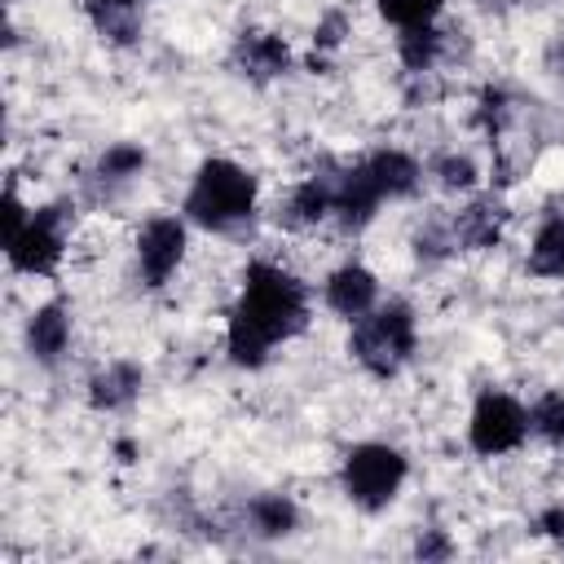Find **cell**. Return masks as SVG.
Segmentation results:
<instances>
[{
	"label": "cell",
	"mask_w": 564,
	"mask_h": 564,
	"mask_svg": "<svg viewBox=\"0 0 564 564\" xmlns=\"http://www.w3.org/2000/svg\"><path fill=\"white\" fill-rule=\"evenodd\" d=\"M304 322H308L304 286L278 264H251L242 282V300L229 317V361L247 370L264 366L269 348L278 339L300 335Z\"/></svg>",
	"instance_id": "6da1fadb"
},
{
	"label": "cell",
	"mask_w": 564,
	"mask_h": 564,
	"mask_svg": "<svg viewBox=\"0 0 564 564\" xmlns=\"http://www.w3.org/2000/svg\"><path fill=\"white\" fill-rule=\"evenodd\" d=\"M251 207H256V176L229 159H207L185 194V212L203 229H234L238 220L251 216Z\"/></svg>",
	"instance_id": "7a4b0ae2"
},
{
	"label": "cell",
	"mask_w": 564,
	"mask_h": 564,
	"mask_svg": "<svg viewBox=\"0 0 564 564\" xmlns=\"http://www.w3.org/2000/svg\"><path fill=\"white\" fill-rule=\"evenodd\" d=\"M348 348L370 375H379V379L397 375L414 352V317H410V308L405 304H388V308L361 313L357 326H352Z\"/></svg>",
	"instance_id": "3957f363"
},
{
	"label": "cell",
	"mask_w": 564,
	"mask_h": 564,
	"mask_svg": "<svg viewBox=\"0 0 564 564\" xmlns=\"http://www.w3.org/2000/svg\"><path fill=\"white\" fill-rule=\"evenodd\" d=\"M401 480H405V458L392 445L366 441V445H352L344 458V494L366 511L388 507L397 498Z\"/></svg>",
	"instance_id": "277c9868"
},
{
	"label": "cell",
	"mask_w": 564,
	"mask_h": 564,
	"mask_svg": "<svg viewBox=\"0 0 564 564\" xmlns=\"http://www.w3.org/2000/svg\"><path fill=\"white\" fill-rule=\"evenodd\" d=\"M529 432V414L516 397L507 392H485L471 410V423H467V436H471V449L476 454H511Z\"/></svg>",
	"instance_id": "5b68a950"
},
{
	"label": "cell",
	"mask_w": 564,
	"mask_h": 564,
	"mask_svg": "<svg viewBox=\"0 0 564 564\" xmlns=\"http://www.w3.org/2000/svg\"><path fill=\"white\" fill-rule=\"evenodd\" d=\"M62 216L66 207H44L26 220V229L4 247L9 251V264L22 269V273H53L62 251H66V238H62Z\"/></svg>",
	"instance_id": "8992f818"
},
{
	"label": "cell",
	"mask_w": 564,
	"mask_h": 564,
	"mask_svg": "<svg viewBox=\"0 0 564 564\" xmlns=\"http://www.w3.org/2000/svg\"><path fill=\"white\" fill-rule=\"evenodd\" d=\"M181 256H185V225H181L176 216H154V220H145L141 238H137V260H141L145 282H150V286H163V282L176 273Z\"/></svg>",
	"instance_id": "52a82bcc"
},
{
	"label": "cell",
	"mask_w": 564,
	"mask_h": 564,
	"mask_svg": "<svg viewBox=\"0 0 564 564\" xmlns=\"http://www.w3.org/2000/svg\"><path fill=\"white\" fill-rule=\"evenodd\" d=\"M379 203H383V194H379V185L370 181L366 163H361V167H348V172H339V176H330V212H339V220H344L348 229H361V225L375 216Z\"/></svg>",
	"instance_id": "ba28073f"
},
{
	"label": "cell",
	"mask_w": 564,
	"mask_h": 564,
	"mask_svg": "<svg viewBox=\"0 0 564 564\" xmlns=\"http://www.w3.org/2000/svg\"><path fill=\"white\" fill-rule=\"evenodd\" d=\"M375 295H379V282H375V273L370 269H361V264H344V269H335L330 278H326V304L339 313V317H361V313H370L375 308Z\"/></svg>",
	"instance_id": "9c48e42d"
},
{
	"label": "cell",
	"mask_w": 564,
	"mask_h": 564,
	"mask_svg": "<svg viewBox=\"0 0 564 564\" xmlns=\"http://www.w3.org/2000/svg\"><path fill=\"white\" fill-rule=\"evenodd\" d=\"M66 344H70V313H66V304H44V308H35V313H31V326H26V348H31V357L44 361V366H53V361L66 352Z\"/></svg>",
	"instance_id": "30bf717a"
},
{
	"label": "cell",
	"mask_w": 564,
	"mask_h": 564,
	"mask_svg": "<svg viewBox=\"0 0 564 564\" xmlns=\"http://www.w3.org/2000/svg\"><path fill=\"white\" fill-rule=\"evenodd\" d=\"M366 172H370V181L379 185L383 198H405V194H414V185H419V163H414L410 154H401V150H379V154H370V159H366Z\"/></svg>",
	"instance_id": "8fae6325"
},
{
	"label": "cell",
	"mask_w": 564,
	"mask_h": 564,
	"mask_svg": "<svg viewBox=\"0 0 564 564\" xmlns=\"http://www.w3.org/2000/svg\"><path fill=\"white\" fill-rule=\"evenodd\" d=\"M238 66H242L247 75H256V79H273V75H282V70L291 66V48H286L278 35L251 31V35L238 40Z\"/></svg>",
	"instance_id": "7c38bea8"
},
{
	"label": "cell",
	"mask_w": 564,
	"mask_h": 564,
	"mask_svg": "<svg viewBox=\"0 0 564 564\" xmlns=\"http://www.w3.org/2000/svg\"><path fill=\"white\" fill-rule=\"evenodd\" d=\"M137 392H141V370L132 361H115L101 375H93V383H88V401L97 410H123Z\"/></svg>",
	"instance_id": "4fadbf2b"
},
{
	"label": "cell",
	"mask_w": 564,
	"mask_h": 564,
	"mask_svg": "<svg viewBox=\"0 0 564 564\" xmlns=\"http://www.w3.org/2000/svg\"><path fill=\"white\" fill-rule=\"evenodd\" d=\"M88 18L110 44H132L141 35V0H88Z\"/></svg>",
	"instance_id": "5bb4252c"
},
{
	"label": "cell",
	"mask_w": 564,
	"mask_h": 564,
	"mask_svg": "<svg viewBox=\"0 0 564 564\" xmlns=\"http://www.w3.org/2000/svg\"><path fill=\"white\" fill-rule=\"evenodd\" d=\"M529 269L538 278H564V216H551L538 229V238L529 247Z\"/></svg>",
	"instance_id": "9a60e30c"
},
{
	"label": "cell",
	"mask_w": 564,
	"mask_h": 564,
	"mask_svg": "<svg viewBox=\"0 0 564 564\" xmlns=\"http://www.w3.org/2000/svg\"><path fill=\"white\" fill-rule=\"evenodd\" d=\"M330 212V176H308L295 194H291V203H286V220L291 225H313V220H322Z\"/></svg>",
	"instance_id": "2e32d148"
},
{
	"label": "cell",
	"mask_w": 564,
	"mask_h": 564,
	"mask_svg": "<svg viewBox=\"0 0 564 564\" xmlns=\"http://www.w3.org/2000/svg\"><path fill=\"white\" fill-rule=\"evenodd\" d=\"M295 502L291 498H282V494H260L256 502H251V524L264 533V538H282V533H291L295 529Z\"/></svg>",
	"instance_id": "e0dca14e"
},
{
	"label": "cell",
	"mask_w": 564,
	"mask_h": 564,
	"mask_svg": "<svg viewBox=\"0 0 564 564\" xmlns=\"http://www.w3.org/2000/svg\"><path fill=\"white\" fill-rule=\"evenodd\" d=\"M397 48H401V62H405L410 70H427V66L436 62V53H441V35L432 31V22H423V26H401Z\"/></svg>",
	"instance_id": "ac0fdd59"
},
{
	"label": "cell",
	"mask_w": 564,
	"mask_h": 564,
	"mask_svg": "<svg viewBox=\"0 0 564 564\" xmlns=\"http://www.w3.org/2000/svg\"><path fill=\"white\" fill-rule=\"evenodd\" d=\"M498 220H502V216H498L494 203H476V207L463 212V220H458V238L471 242V247H485V242L498 238Z\"/></svg>",
	"instance_id": "d6986e66"
},
{
	"label": "cell",
	"mask_w": 564,
	"mask_h": 564,
	"mask_svg": "<svg viewBox=\"0 0 564 564\" xmlns=\"http://www.w3.org/2000/svg\"><path fill=\"white\" fill-rule=\"evenodd\" d=\"M141 167H145V150H141V145H110V150L101 154V163H97L101 181H128V176H137Z\"/></svg>",
	"instance_id": "ffe728a7"
},
{
	"label": "cell",
	"mask_w": 564,
	"mask_h": 564,
	"mask_svg": "<svg viewBox=\"0 0 564 564\" xmlns=\"http://www.w3.org/2000/svg\"><path fill=\"white\" fill-rule=\"evenodd\" d=\"M529 427H538L551 445H564V392H546V397L533 405Z\"/></svg>",
	"instance_id": "44dd1931"
},
{
	"label": "cell",
	"mask_w": 564,
	"mask_h": 564,
	"mask_svg": "<svg viewBox=\"0 0 564 564\" xmlns=\"http://www.w3.org/2000/svg\"><path fill=\"white\" fill-rule=\"evenodd\" d=\"M441 4L445 0H379V13L397 26H423L441 13Z\"/></svg>",
	"instance_id": "7402d4cb"
},
{
	"label": "cell",
	"mask_w": 564,
	"mask_h": 564,
	"mask_svg": "<svg viewBox=\"0 0 564 564\" xmlns=\"http://www.w3.org/2000/svg\"><path fill=\"white\" fill-rule=\"evenodd\" d=\"M441 181L449 185V189H463V185H471L476 181V167H471V159H463V154H449V159H441Z\"/></svg>",
	"instance_id": "603a6c76"
},
{
	"label": "cell",
	"mask_w": 564,
	"mask_h": 564,
	"mask_svg": "<svg viewBox=\"0 0 564 564\" xmlns=\"http://www.w3.org/2000/svg\"><path fill=\"white\" fill-rule=\"evenodd\" d=\"M26 229V216H22V203H18V194H4V247L18 238Z\"/></svg>",
	"instance_id": "cb8c5ba5"
},
{
	"label": "cell",
	"mask_w": 564,
	"mask_h": 564,
	"mask_svg": "<svg viewBox=\"0 0 564 564\" xmlns=\"http://www.w3.org/2000/svg\"><path fill=\"white\" fill-rule=\"evenodd\" d=\"M339 31H344V18L330 13V18L317 26V44H339Z\"/></svg>",
	"instance_id": "d4e9b609"
},
{
	"label": "cell",
	"mask_w": 564,
	"mask_h": 564,
	"mask_svg": "<svg viewBox=\"0 0 564 564\" xmlns=\"http://www.w3.org/2000/svg\"><path fill=\"white\" fill-rule=\"evenodd\" d=\"M419 555H423V560H432V555H449V542H445L441 533H427V538H419Z\"/></svg>",
	"instance_id": "484cf974"
},
{
	"label": "cell",
	"mask_w": 564,
	"mask_h": 564,
	"mask_svg": "<svg viewBox=\"0 0 564 564\" xmlns=\"http://www.w3.org/2000/svg\"><path fill=\"white\" fill-rule=\"evenodd\" d=\"M542 529H546V533H555V538H564V507L546 511V516H542Z\"/></svg>",
	"instance_id": "4316f807"
},
{
	"label": "cell",
	"mask_w": 564,
	"mask_h": 564,
	"mask_svg": "<svg viewBox=\"0 0 564 564\" xmlns=\"http://www.w3.org/2000/svg\"><path fill=\"white\" fill-rule=\"evenodd\" d=\"M551 62L560 66V75H564V44H555V53H551Z\"/></svg>",
	"instance_id": "83f0119b"
}]
</instances>
